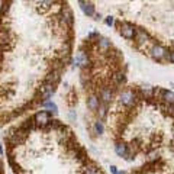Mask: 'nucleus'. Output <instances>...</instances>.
I'll return each mask as SVG.
<instances>
[{"mask_svg":"<svg viewBox=\"0 0 174 174\" xmlns=\"http://www.w3.org/2000/svg\"><path fill=\"white\" fill-rule=\"evenodd\" d=\"M97 97H99L100 103L109 104L112 102V99H113V88H110L109 86H102L100 90H99V96Z\"/></svg>","mask_w":174,"mask_h":174,"instance_id":"obj_5","label":"nucleus"},{"mask_svg":"<svg viewBox=\"0 0 174 174\" xmlns=\"http://www.w3.org/2000/svg\"><path fill=\"white\" fill-rule=\"evenodd\" d=\"M112 81H113L115 86H123L126 83V74H125V71H122V70L115 71L113 75H112Z\"/></svg>","mask_w":174,"mask_h":174,"instance_id":"obj_11","label":"nucleus"},{"mask_svg":"<svg viewBox=\"0 0 174 174\" xmlns=\"http://www.w3.org/2000/svg\"><path fill=\"white\" fill-rule=\"evenodd\" d=\"M78 4H80V7H81V10L86 16H94V9H96L94 3H91V1H78Z\"/></svg>","mask_w":174,"mask_h":174,"instance_id":"obj_13","label":"nucleus"},{"mask_svg":"<svg viewBox=\"0 0 174 174\" xmlns=\"http://www.w3.org/2000/svg\"><path fill=\"white\" fill-rule=\"evenodd\" d=\"M167 61L174 64V50L173 51H168V55H167Z\"/></svg>","mask_w":174,"mask_h":174,"instance_id":"obj_22","label":"nucleus"},{"mask_svg":"<svg viewBox=\"0 0 174 174\" xmlns=\"http://www.w3.org/2000/svg\"><path fill=\"white\" fill-rule=\"evenodd\" d=\"M86 103H87V109H88V110H91V112H97L99 104H100V100H99V97H97L96 94H90V96L87 97Z\"/></svg>","mask_w":174,"mask_h":174,"instance_id":"obj_12","label":"nucleus"},{"mask_svg":"<svg viewBox=\"0 0 174 174\" xmlns=\"http://www.w3.org/2000/svg\"><path fill=\"white\" fill-rule=\"evenodd\" d=\"M86 174H103V173H102V170L97 168L94 164H90V165H87Z\"/></svg>","mask_w":174,"mask_h":174,"instance_id":"obj_18","label":"nucleus"},{"mask_svg":"<svg viewBox=\"0 0 174 174\" xmlns=\"http://www.w3.org/2000/svg\"><path fill=\"white\" fill-rule=\"evenodd\" d=\"M32 119H34V122L36 125H39V126H47V125L50 123V121H51V113L47 112V110H39V112L35 113V116Z\"/></svg>","mask_w":174,"mask_h":174,"instance_id":"obj_6","label":"nucleus"},{"mask_svg":"<svg viewBox=\"0 0 174 174\" xmlns=\"http://www.w3.org/2000/svg\"><path fill=\"white\" fill-rule=\"evenodd\" d=\"M3 173V165H1V161H0V174Z\"/></svg>","mask_w":174,"mask_h":174,"instance_id":"obj_27","label":"nucleus"},{"mask_svg":"<svg viewBox=\"0 0 174 174\" xmlns=\"http://www.w3.org/2000/svg\"><path fill=\"white\" fill-rule=\"evenodd\" d=\"M158 99L161 100V102H164V103L167 104H173L174 103V93L171 90H164V88H161V91H160V94H158Z\"/></svg>","mask_w":174,"mask_h":174,"instance_id":"obj_10","label":"nucleus"},{"mask_svg":"<svg viewBox=\"0 0 174 174\" xmlns=\"http://www.w3.org/2000/svg\"><path fill=\"white\" fill-rule=\"evenodd\" d=\"M150 39H151V36H150V34H148L145 29L137 28V32H135V36H134V41H135L137 45H144V44H147Z\"/></svg>","mask_w":174,"mask_h":174,"instance_id":"obj_7","label":"nucleus"},{"mask_svg":"<svg viewBox=\"0 0 174 174\" xmlns=\"http://www.w3.org/2000/svg\"><path fill=\"white\" fill-rule=\"evenodd\" d=\"M150 54L151 57L155 60V61H162V60H167V55H168V51L165 47L160 45V44H154L150 50Z\"/></svg>","mask_w":174,"mask_h":174,"instance_id":"obj_4","label":"nucleus"},{"mask_svg":"<svg viewBox=\"0 0 174 174\" xmlns=\"http://www.w3.org/2000/svg\"><path fill=\"white\" fill-rule=\"evenodd\" d=\"M94 19H96V20H100V19H102V15H100V13H94Z\"/></svg>","mask_w":174,"mask_h":174,"instance_id":"obj_25","label":"nucleus"},{"mask_svg":"<svg viewBox=\"0 0 174 174\" xmlns=\"http://www.w3.org/2000/svg\"><path fill=\"white\" fill-rule=\"evenodd\" d=\"M60 80H61V71H57V70H52L51 73H48L47 77H45V83H48L54 87H57Z\"/></svg>","mask_w":174,"mask_h":174,"instance_id":"obj_9","label":"nucleus"},{"mask_svg":"<svg viewBox=\"0 0 174 174\" xmlns=\"http://www.w3.org/2000/svg\"><path fill=\"white\" fill-rule=\"evenodd\" d=\"M167 110H168V115L174 118V103L173 104H168V106H167Z\"/></svg>","mask_w":174,"mask_h":174,"instance_id":"obj_23","label":"nucleus"},{"mask_svg":"<svg viewBox=\"0 0 174 174\" xmlns=\"http://www.w3.org/2000/svg\"><path fill=\"white\" fill-rule=\"evenodd\" d=\"M110 173L116 174V173H118V167H116V165H110Z\"/></svg>","mask_w":174,"mask_h":174,"instance_id":"obj_24","label":"nucleus"},{"mask_svg":"<svg viewBox=\"0 0 174 174\" xmlns=\"http://www.w3.org/2000/svg\"><path fill=\"white\" fill-rule=\"evenodd\" d=\"M116 174H126V173H125V171H122V170H118V173H116Z\"/></svg>","mask_w":174,"mask_h":174,"instance_id":"obj_28","label":"nucleus"},{"mask_svg":"<svg viewBox=\"0 0 174 174\" xmlns=\"http://www.w3.org/2000/svg\"><path fill=\"white\" fill-rule=\"evenodd\" d=\"M97 113H99V118H100V121H102V119H104V118H106V115H107V104H103V103L99 104Z\"/></svg>","mask_w":174,"mask_h":174,"instance_id":"obj_17","label":"nucleus"},{"mask_svg":"<svg viewBox=\"0 0 174 174\" xmlns=\"http://www.w3.org/2000/svg\"><path fill=\"white\" fill-rule=\"evenodd\" d=\"M104 23H106L107 26H112V25L115 23V17L110 16V15H109V16H106V19H104Z\"/></svg>","mask_w":174,"mask_h":174,"instance_id":"obj_21","label":"nucleus"},{"mask_svg":"<svg viewBox=\"0 0 174 174\" xmlns=\"http://www.w3.org/2000/svg\"><path fill=\"white\" fill-rule=\"evenodd\" d=\"M54 91H55V87L51 86V84H48V83H44V84L41 86V88H39L41 99H42L44 102H48V100H50V97L54 94Z\"/></svg>","mask_w":174,"mask_h":174,"instance_id":"obj_8","label":"nucleus"},{"mask_svg":"<svg viewBox=\"0 0 174 174\" xmlns=\"http://www.w3.org/2000/svg\"><path fill=\"white\" fill-rule=\"evenodd\" d=\"M74 64L77 65V67H80V68L83 70H87L93 63L90 61V57H88V52L83 51V50H80V52L75 55V58H74Z\"/></svg>","mask_w":174,"mask_h":174,"instance_id":"obj_3","label":"nucleus"},{"mask_svg":"<svg viewBox=\"0 0 174 174\" xmlns=\"http://www.w3.org/2000/svg\"><path fill=\"white\" fill-rule=\"evenodd\" d=\"M70 118H71V119H73V121H74V119H75V115H74V112H71V113H70Z\"/></svg>","mask_w":174,"mask_h":174,"instance_id":"obj_26","label":"nucleus"},{"mask_svg":"<svg viewBox=\"0 0 174 174\" xmlns=\"http://www.w3.org/2000/svg\"><path fill=\"white\" fill-rule=\"evenodd\" d=\"M44 106H45V107H48V109H51L54 113H57V104H55V103H52V102H50V100H48V102H44Z\"/></svg>","mask_w":174,"mask_h":174,"instance_id":"obj_20","label":"nucleus"},{"mask_svg":"<svg viewBox=\"0 0 174 174\" xmlns=\"http://www.w3.org/2000/svg\"><path fill=\"white\" fill-rule=\"evenodd\" d=\"M96 44H97V48H99L102 52H107L110 48H112V42H110V39L103 38V36H100V38L96 41Z\"/></svg>","mask_w":174,"mask_h":174,"instance_id":"obj_14","label":"nucleus"},{"mask_svg":"<svg viewBox=\"0 0 174 174\" xmlns=\"http://www.w3.org/2000/svg\"><path fill=\"white\" fill-rule=\"evenodd\" d=\"M68 104L70 106H73L74 103H77V94H75V91L74 90H70V94H68Z\"/></svg>","mask_w":174,"mask_h":174,"instance_id":"obj_19","label":"nucleus"},{"mask_svg":"<svg viewBox=\"0 0 174 174\" xmlns=\"http://www.w3.org/2000/svg\"><path fill=\"white\" fill-rule=\"evenodd\" d=\"M116 26L119 28V34L125 38V39H134L135 36V32H137V26L128 20H122V22H118Z\"/></svg>","mask_w":174,"mask_h":174,"instance_id":"obj_2","label":"nucleus"},{"mask_svg":"<svg viewBox=\"0 0 174 174\" xmlns=\"http://www.w3.org/2000/svg\"><path fill=\"white\" fill-rule=\"evenodd\" d=\"M128 151H129V148H128V145L123 141H116V144H115V152H116V155L123 158V157L126 155Z\"/></svg>","mask_w":174,"mask_h":174,"instance_id":"obj_15","label":"nucleus"},{"mask_svg":"<svg viewBox=\"0 0 174 174\" xmlns=\"http://www.w3.org/2000/svg\"><path fill=\"white\" fill-rule=\"evenodd\" d=\"M0 152H3V147H1V144H0Z\"/></svg>","mask_w":174,"mask_h":174,"instance_id":"obj_29","label":"nucleus"},{"mask_svg":"<svg viewBox=\"0 0 174 174\" xmlns=\"http://www.w3.org/2000/svg\"><path fill=\"white\" fill-rule=\"evenodd\" d=\"M138 100H142L138 96L137 90H132V88H125L119 93V103L122 106H126V107H134L135 103Z\"/></svg>","mask_w":174,"mask_h":174,"instance_id":"obj_1","label":"nucleus"},{"mask_svg":"<svg viewBox=\"0 0 174 174\" xmlns=\"http://www.w3.org/2000/svg\"><path fill=\"white\" fill-rule=\"evenodd\" d=\"M93 129H94V134L96 135H103L104 132V125L102 121H96L94 125H93Z\"/></svg>","mask_w":174,"mask_h":174,"instance_id":"obj_16","label":"nucleus"}]
</instances>
